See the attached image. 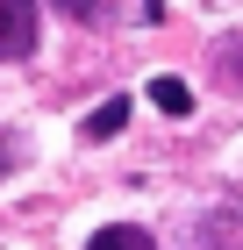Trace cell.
Here are the masks:
<instances>
[{
    "label": "cell",
    "mask_w": 243,
    "mask_h": 250,
    "mask_svg": "<svg viewBox=\"0 0 243 250\" xmlns=\"http://www.w3.org/2000/svg\"><path fill=\"white\" fill-rule=\"evenodd\" d=\"M36 50V0H0V58Z\"/></svg>",
    "instance_id": "cell-1"
},
{
    "label": "cell",
    "mask_w": 243,
    "mask_h": 250,
    "mask_svg": "<svg viewBox=\"0 0 243 250\" xmlns=\"http://www.w3.org/2000/svg\"><path fill=\"white\" fill-rule=\"evenodd\" d=\"M129 115H136V100H129V93H114V100H100L93 115H86V143H108V136L122 129V122H129Z\"/></svg>",
    "instance_id": "cell-2"
},
{
    "label": "cell",
    "mask_w": 243,
    "mask_h": 250,
    "mask_svg": "<svg viewBox=\"0 0 243 250\" xmlns=\"http://www.w3.org/2000/svg\"><path fill=\"white\" fill-rule=\"evenodd\" d=\"M150 107H165L172 122H186V115H193V86H186V79H172V72L150 79Z\"/></svg>",
    "instance_id": "cell-3"
},
{
    "label": "cell",
    "mask_w": 243,
    "mask_h": 250,
    "mask_svg": "<svg viewBox=\"0 0 243 250\" xmlns=\"http://www.w3.org/2000/svg\"><path fill=\"white\" fill-rule=\"evenodd\" d=\"M86 250H157V243H150V229L114 222V229H93V243H86Z\"/></svg>",
    "instance_id": "cell-4"
},
{
    "label": "cell",
    "mask_w": 243,
    "mask_h": 250,
    "mask_svg": "<svg viewBox=\"0 0 243 250\" xmlns=\"http://www.w3.org/2000/svg\"><path fill=\"white\" fill-rule=\"evenodd\" d=\"M215 72H222V86H229V93H236V86H243V36L215 43Z\"/></svg>",
    "instance_id": "cell-5"
},
{
    "label": "cell",
    "mask_w": 243,
    "mask_h": 250,
    "mask_svg": "<svg viewBox=\"0 0 243 250\" xmlns=\"http://www.w3.org/2000/svg\"><path fill=\"white\" fill-rule=\"evenodd\" d=\"M72 21H86V29H100V21H114V0H57Z\"/></svg>",
    "instance_id": "cell-6"
},
{
    "label": "cell",
    "mask_w": 243,
    "mask_h": 250,
    "mask_svg": "<svg viewBox=\"0 0 243 250\" xmlns=\"http://www.w3.org/2000/svg\"><path fill=\"white\" fill-rule=\"evenodd\" d=\"M0 172H7V143H0Z\"/></svg>",
    "instance_id": "cell-7"
}]
</instances>
